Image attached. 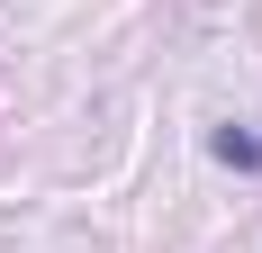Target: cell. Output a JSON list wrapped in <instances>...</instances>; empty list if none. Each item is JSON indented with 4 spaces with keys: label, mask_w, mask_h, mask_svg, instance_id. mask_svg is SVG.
<instances>
[{
    "label": "cell",
    "mask_w": 262,
    "mask_h": 253,
    "mask_svg": "<svg viewBox=\"0 0 262 253\" xmlns=\"http://www.w3.org/2000/svg\"><path fill=\"white\" fill-rule=\"evenodd\" d=\"M208 154H217V163H235V172H262V136H244V126H217Z\"/></svg>",
    "instance_id": "1"
}]
</instances>
